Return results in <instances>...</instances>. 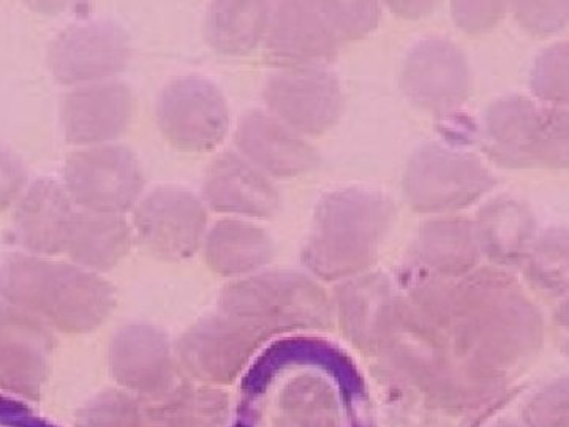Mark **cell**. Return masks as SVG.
Returning a JSON list of instances; mask_svg holds the SVG:
<instances>
[{"instance_id":"35","label":"cell","mask_w":569,"mask_h":427,"mask_svg":"<svg viewBox=\"0 0 569 427\" xmlns=\"http://www.w3.org/2000/svg\"><path fill=\"white\" fill-rule=\"evenodd\" d=\"M391 11L399 14L400 18L406 20H419L421 17H426L430 11L433 10L436 3L433 2H392L389 3Z\"/></svg>"},{"instance_id":"29","label":"cell","mask_w":569,"mask_h":427,"mask_svg":"<svg viewBox=\"0 0 569 427\" xmlns=\"http://www.w3.org/2000/svg\"><path fill=\"white\" fill-rule=\"evenodd\" d=\"M77 427H148V408L126 389H107L77 411Z\"/></svg>"},{"instance_id":"3","label":"cell","mask_w":569,"mask_h":427,"mask_svg":"<svg viewBox=\"0 0 569 427\" xmlns=\"http://www.w3.org/2000/svg\"><path fill=\"white\" fill-rule=\"evenodd\" d=\"M396 205L377 190L347 187L318 200L302 261L326 280L358 276L376 261L395 224Z\"/></svg>"},{"instance_id":"33","label":"cell","mask_w":569,"mask_h":427,"mask_svg":"<svg viewBox=\"0 0 569 427\" xmlns=\"http://www.w3.org/2000/svg\"><path fill=\"white\" fill-rule=\"evenodd\" d=\"M508 11L505 2H452L455 24L468 33H482L496 28Z\"/></svg>"},{"instance_id":"30","label":"cell","mask_w":569,"mask_h":427,"mask_svg":"<svg viewBox=\"0 0 569 427\" xmlns=\"http://www.w3.org/2000/svg\"><path fill=\"white\" fill-rule=\"evenodd\" d=\"M568 41H557L538 56L530 71V91L535 100L549 107L568 105Z\"/></svg>"},{"instance_id":"31","label":"cell","mask_w":569,"mask_h":427,"mask_svg":"<svg viewBox=\"0 0 569 427\" xmlns=\"http://www.w3.org/2000/svg\"><path fill=\"white\" fill-rule=\"evenodd\" d=\"M320 7L340 44L366 39L380 24L377 2H320Z\"/></svg>"},{"instance_id":"7","label":"cell","mask_w":569,"mask_h":427,"mask_svg":"<svg viewBox=\"0 0 569 427\" xmlns=\"http://www.w3.org/2000/svg\"><path fill=\"white\" fill-rule=\"evenodd\" d=\"M62 186L82 211L123 216L141 200L144 175L140 160L126 146H91L67 156Z\"/></svg>"},{"instance_id":"16","label":"cell","mask_w":569,"mask_h":427,"mask_svg":"<svg viewBox=\"0 0 569 427\" xmlns=\"http://www.w3.org/2000/svg\"><path fill=\"white\" fill-rule=\"evenodd\" d=\"M261 44L266 58L284 69L323 66L340 47L320 2H271Z\"/></svg>"},{"instance_id":"32","label":"cell","mask_w":569,"mask_h":427,"mask_svg":"<svg viewBox=\"0 0 569 427\" xmlns=\"http://www.w3.org/2000/svg\"><path fill=\"white\" fill-rule=\"evenodd\" d=\"M512 14L523 31L546 37L560 32L569 21V2H515Z\"/></svg>"},{"instance_id":"13","label":"cell","mask_w":569,"mask_h":427,"mask_svg":"<svg viewBox=\"0 0 569 427\" xmlns=\"http://www.w3.org/2000/svg\"><path fill=\"white\" fill-rule=\"evenodd\" d=\"M108 366L121 389L149 403L181 385L174 346L157 326L132 324L118 329L108 347Z\"/></svg>"},{"instance_id":"19","label":"cell","mask_w":569,"mask_h":427,"mask_svg":"<svg viewBox=\"0 0 569 427\" xmlns=\"http://www.w3.org/2000/svg\"><path fill=\"white\" fill-rule=\"evenodd\" d=\"M204 201L212 211L247 219H271L280 211V193L263 171L241 153H217L206 168Z\"/></svg>"},{"instance_id":"24","label":"cell","mask_w":569,"mask_h":427,"mask_svg":"<svg viewBox=\"0 0 569 427\" xmlns=\"http://www.w3.org/2000/svg\"><path fill=\"white\" fill-rule=\"evenodd\" d=\"M418 261L438 277L470 275L481 258L473 219L462 216L436 217L419 228L415 241Z\"/></svg>"},{"instance_id":"11","label":"cell","mask_w":569,"mask_h":427,"mask_svg":"<svg viewBox=\"0 0 569 427\" xmlns=\"http://www.w3.org/2000/svg\"><path fill=\"white\" fill-rule=\"evenodd\" d=\"M263 102L293 132L318 138L342 118V82L323 66L287 69L264 82Z\"/></svg>"},{"instance_id":"20","label":"cell","mask_w":569,"mask_h":427,"mask_svg":"<svg viewBox=\"0 0 569 427\" xmlns=\"http://www.w3.org/2000/svg\"><path fill=\"white\" fill-rule=\"evenodd\" d=\"M74 205L62 183L51 178L33 181L13 214V228L20 245L28 254L54 257L66 252Z\"/></svg>"},{"instance_id":"8","label":"cell","mask_w":569,"mask_h":427,"mask_svg":"<svg viewBox=\"0 0 569 427\" xmlns=\"http://www.w3.org/2000/svg\"><path fill=\"white\" fill-rule=\"evenodd\" d=\"M164 140L181 152H209L230 130V107L208 78L187 75L163 86L156 107Z\"/></svg>"},{"instance_id":"2","label":"cell","mask_w":569,"mask_h":427,"mask_svg":"<svg viewBox=\"0 0 569 427\" xmlns=\"http://www.w3.org/2000/svg\"><path fill=\"white\" fill-rule=\"evenodd\" d=\"M0 301L67 335H88L110 318L114 287L70 261L13 254L0 261Z\"/></svg>"},{"instance_id":"18","label":"cell","mask_w":569,"mask_h":427,"mask_svg":"<svg viewBox=\"0 0 569 427\" xmlns=\"http://www.w3.org/2000/svg\"><path fill=\"white\" fill-rule=\"evenodd\" d=\"M239 153L269 178L293 179L320 163L316 146L268 111L254 110L239 119L234 130Z\"/></svg>"},{"instance_id":"21","label":"cell","mask_w":569,"mask_h":427,"mask_svg":"<svg viewBox=\"0 0 569 427\" xmlns=\"http://www.w3.org/2000/svg\"><path fill=\"white\" fill-rule=\"evenodd\" d=\"M340 324L361 348L385 346L397 314L391 285L381 275L359 276L337 291Z\"/></svg>"},{"instance_id":"15","label":"cell","mask_w":569,"mask_h":427,"mask_svg":"<svg viewBox=\"0 0 569 427\" xmlns=\"http://www.w3.org/2000/svg\"><path fill=\"white\" fill-rule=\"evenodd\" d=\"M54 336L39 318L0 301V389L39 399L51 373Z\"/></svg>"},{"instance_id":"28","label":"cell","mask_w":569,"mask_h":427,"mask_svg":"<svg viewBox=\"0 0 569 427\" xmlns=\"http://www.w3.org/2000/svg\"><path fill=\"white\" fill-rule=\"evenodd\" d=\"M527 276L541 290H567L568 280V231L565 227H552L537 236L527 254Z\"/></svg>"},{"instance_id":"34","label":"cell","mask_w":569,"mask_h":427,"mask_svg":"<svg viewBox=\"0 0 569 427\" xmlns=\"http://www.w3.org/2000/svg\"><path fill=\"white\" fill-rule=\"evenodd\" d=\"M28 183V170L20 157L6 146H0V212L20 200Z\"/></svg>"},{"instance_id":"23","label":"cell","mask_w":569,"mask_h":427,"mask_svg":"<svg viewBox=\"0 0 569 427\" xmlns=\"http://www.w3.org/2000/svg\"><path fill=\"white\" fill-rule=\"evenodd\" d=\"M132 225L122 214L77 211L71 224L66 254L70 264L89 271L107 272L132 250Z\"/></svg>"},{"instance_id":"10","label":"cell","mask_w":569,"mask_h":427,"mask_svg":"<svg viewBox=\"0 0 569 427\" xmlns=\"http://www.w3.org/2000/svg\"><path fill=\"white\" fill-rule=\"evenodd\" d=\"M269 337L219 312L189 326L176 340L174 354L182 373L208 385L230 384Z\"/></svg>"},{"instance_id":"22","label":"cell","mask_w":569,"mask_h":427,"mask_svg":"<svg viewBox=\"0 0 569 427\" xmlns=\"http://www.w3.org/2000/svg\"><path fill=\"white\" fill-rule=\"evenodd\" d=\"M473 225L479 250L497 264L523 260L538 236L533 209L526 201L508 195L486 201Z\"/></svg>"},{"instance_id":"5","label":"cell","mask_w":569,"mask_h":427,"mask_svg":"<svg viewBox=\"0 0 569 427\" xmlns=\"http://www.w3.org/2000/svg\"><path fill=\"white\" fill-rule=\"evenodd\" d=\"M486 151L508 168L565 170L569 162L567 108L523 96L501 97L485 116Z\"/></svg>"},{"instance_id":"25","label":"cell","mask_w":569,"mask_h":427,"mask_svg":"<svg viewBox=\"0 0 569 427\" xmlns=\"http://www.w3.org/2000/svg\"><path fill=\"white\" fill-rule=\"evenodd\" d=\"M203 250L206 264L217 275L246 277L272 260L274 242L258 225L224 219L206 234Z\"/></svg>"},{"instance_id":"1","label":"cell","mask_w":569,"mask_h":427,"mask_svg":"<svg viewBox=\"0 0 569 427\" xmlns=\"http://www.w3.org/2000/svg\"><path fill=\"white\" fill-rule=\"evenodd\" d=\"M413 296L443 344L451 340L459 356L482 369L515 365L541 340L538 310L501 272L481 269L459 284L427 280Z\"/></svg>"},{"instance_id":"17","label":"cell","mask_w":569,"mask_h":427,"mask_svg":"<svg viewBox=\"0 0 569 427\" xmlns=\"http://www.w3.org/2000/svg\"><path fill=\"white\" fill-rule=\"evenodd\" d=\"M133 112V92L126 82L77 86L62 100L63 137L82 148L111 145L129 129Z\"/></svg>"},{"instance_id":"14","label":"cell","mask_w":569,"mask_h":427,"mask_svg":"<svg viewBox=\"0 0 569 427\" xmlns=\"http://www.w3.org/2000/svg\"><path fill=\"white\" fill-rule=\"evenodd\" d=\"M132 56L129 36L121 26L89 21L63 29L48 50V66L63 86L110 81L121 73Z\"/></svg>"},{"instance_id":"12","label":"cell","mask_w":569,"mask_h":427,"mask_svg":"<svg viewBox=\"0 0 569 427\" xmlns=\"http://www.w3.org/2000/svg\"><path fill=\"white\" fill-rule=\"evenodd\" d=\"M473 71L466 52L441 37H429L408 51L400 88L410 102L432 112L456 111L470 100Z\"/></svg>"},{"instance_id":"26","label":"cell","mask_w":569,"mask_h":427,"mask_svg":"<svg viewBox=\"0 0 569 427\" xmlns=\"http://www.w3.org/2000/svg\"><path fill=\"white\" fill-rule=\"evenodd\" d=\"M271 2H212L204 17V37L224 56H247L263 43Z\"/></svg>"},{"instance_id":"27","label":"cell","mask_w":569,"mask_h":427,"mask_svg":"<svg viewBox=\"0 0 569 427\" xmlns=\"http://www.w3.org/2000/svg\"><path fill=\"white\" fill-rule=\"evenodd\" d=\"M152 403L148 427H227L228 397L208 385L181 384Z\"/></svg>"},{"instance_id":"6","label":"cell","mask_w":569,"mask_h":427,"mask_svg":"<svg viewBox=\"0 0 569 427\" xmlns=\"http://www.w3.org/2000/svg\"><path fill=\"white\" fill-rule=\"evenodd\" d=\"M497 178L475 153L427 142L411 153L403 173V193L418 212L462 211L492 192Z\"/></svg>"},{"instance_id":"9","label":"cell","mask_w":569,"mask_h":427,"mask_svg":"<svg viewBox=\"0 0 569 427\" xmlns=\"http://www.w3.org/2000/svg\"><path fill=\"white\" fill-rule=\"evenodd\" d=\"M132 231L134 241L153 257L187 260L203 246L208 212L190 190L157 187L134 206Z\"/></svg>"},{"instance_id":"4","label":"cell","mask_w":569,"mask_h":427,"mask_svg":"<svg viewBox=\"0 0 569 427\" xmlns=\"http://www.w3.org/2000/svg\"><path fill=\"white\" fill-rule=\"evenodd\" d=\"M219 309L268 337L331 324V306L323 288L296 271L241 277L223 288Z\"/></svg>"}]
</instances>
